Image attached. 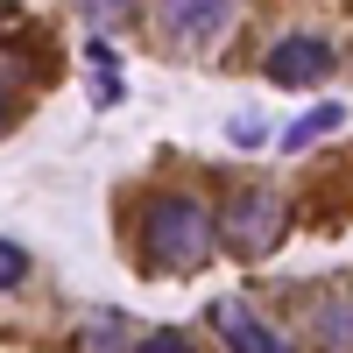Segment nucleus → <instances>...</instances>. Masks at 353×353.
Masks as SVG:
<instances>
[{
	"label": "nucleus",
	"mask_w": 353,
	"mask_h": 353,
	"mask_svg": "<svg viewBox=\"0 0 353 353\" xmlns=\"http://www.w3.org/2000/svg\"><path fill=\"white\" fill-rule=\"evenodd\" d=\"M212 332H219L233 353H290V346H283L269 325H261V318H254L241 297H219V304H212Z\"/></svg>",
	"instance_id": "nucleus-4"
},
{
	"label": "nucleus",
	"mask_w": 353,
	"mask_h": 353,
	"mask_svg": "<svg viewBox=\"0 0 353 353\" xmlns=\"http://www.w3.org/2000/svg\"><path fill=\"white\" fill-rule=\"evenodd\" d=\"M318 339H332V353H346V297H332V311H318Z\"/></svg>",
	"instance_id": "nucleus-8"
},
{
	"label": "nucleus",
	"mask_w": 353,
	"mask_h": 353,
	"mask_svg": "<svg viewBox=\"0 0 353 353\" xmlns=\"http://www.w3.org/2000/svg\"><path fill=\"white\" fill-rule=\"evenodd\" d=\"M226 21H233V8H219V0H176V8H170L176 36H219Z\"/></svg>",
	"instance_id": "nucleus-5"
},
{
	"label": "nucleus",
	"mask_w": 353,
	"mask_h": 353,
	"mask_svg": "<svg viewBox=\"0 0 353 353\" xmlns=\"http://www.w3.org/2000/svg\"><path fill=\"white\" fill-rule=\"evenodd\" d=\"M212 248H219L212 212H205L191 191H163V198L149 205V261H156V269L191 276V269L212 261Z\"/></svg>",
	"instance_id": "nucleus-1"
},
{
	"label": "nucleus",
	"mask_w": 353,
	"mask_h": 353,
	"mask_svg": "<svg viewBox=\"0 0 353 353\" xmlns=\"http://www.w3.org/2000/svg\"><path fill=\"white\" fill-rule=\"evenodd\" d=\"M261 134H269V128H261L254 113H233V141H241V149H261Z\"/></svg>",
	"instance_id": "nucleus-12"
},
{
	"label": "nucleus",
	"mask_w": 353,
	"mask_h": 353,
	"mask_svg": "<svg viewBox=\"0 0 353 353\" xmlns=\"http://www.w3.org/2000/svg\"><path fill=\"white\" fill-rule=\"evenodd\" d=\"M141 353H191V339L176 325H163V332H141Z\"/></svg>",
	"instance_id": "nucleus-11"
},
{
	"label": "nucleus",
	"mask_w": 353,
	"mask_h": 353,
	"mask_svg": "<svg viewBox=\"0 0 353 353\" xmlns=\"http://www.w3.org/2000/svg\"><path fill=\"white\" fill-rule=\"evenodd\" d=\"M121 339H128V325H121V318H113V311H106V318H92V325L78 332V346H85V353H128Z\"/></svg>",
	"instance_id": "nucleus-7"
},
{
	"label": "nucleus",
	"mask_w": 353,
	"mask_h": 353,
	"mask_svg": "<svg viewBox=\"0 0 353 353\" xmlns=\"http://www.w3.org/2000/svg\"><path fill=\"white\" fill-rule=\"evenodd\" d=\"M261 71H269V85H325L339 71V50L325 36H304V28H297V36H276L269 43Z\"/></svg>",
	"instance_id": "nucleus-3"
},
{
	"label": "nucleus",
	"mask_w": 353,
	"mask_h": 353,
	"mask_svg": "<svg viewBox=\"0 0 353 353\" xmlns=\"http://www.w3.org/2000/svg\"><path fill=\"white\" fill-rule=\"evenodd\" d=\"M28 276V248H14V241H0V290H14Z\"/></svg>",
	"instance_id": "nucleus-9"
},
{
	"label": "nucleus",
	"mask_w": 353,
	"mask_h": 353,
	"mask_svg": "<svg viewBox=\"0 0 353 353\" xmlns=\"http://www.w3.org/2000/svg\"><path fill=\"white\" fill-rule=\"evenodd\" d=\"M92 92H99V99L121 92V78H113V50H99V43H92Z\"/></svg>",
	"instance_id": "nucleus-10"
},
{
	"label": "nucleus",
	"mask_w": 353,
	"mask_h": 353,
	"mask_svg": "<svg viewBox=\"0 0 353 353\" xmlns=\"http://www.w3.org/2000/svg\"><path fill=\"white\" fill-rule=\"evenodd\" d=\"M0 121H8V99H0Z\"/></svg>",
	"instance_id": "nucleus-13"
},
{
	"label": "nucleus",
	"mask_w": 353,
	"mask_h": 353,
	"mask_svg": "<svg viewBox=\"0 0 353 353\" xmlns=\"http://www.w3.org/2000/svg\"><path fill=\"white\" fill-rule=\"evenodd\" d=\"M339 121H346V106H339V99H332V106H311L304 121H297V128L283 134V149H311V141H318V134H332Z\"/></svg>",
	"instance_id": "nucleus-6"
},
{
	"label": "nucleus",
	"mask_w": 353,
	"mask_h": 353,
	"mask_svg": "<svg viewBox=\"0 0 353 353\" xmlns=\"http://www.w3.org/2000/svg\"><path fill=\"white\" fill-rule=\"evenodd\" d=\"M283 226H290V212H283V198H276L269 184H241V191L226 198V212L212 219V233H219L233 254H248V261L269 254V248L283 241Z\"/></svg>",
	"instance_id": "nucleus-2"
}]
</instances>
